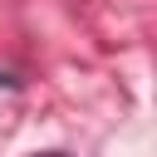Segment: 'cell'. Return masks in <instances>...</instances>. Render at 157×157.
<instances>
[{
    "instance_id": "obj_1",
    "label": "cell",
    "mask_w": 157,
    "mask_h": 157,
    "mask_svg": "<svg viewBox=\"0 0 157 157\" xmlns=\"http://www.w3.org/2000/svg\"><path fill=\"white\" fill-rule=\"evenodd\" d=\"M49 157H59V152H49Z\"/></svg>"
}]
</instances>
